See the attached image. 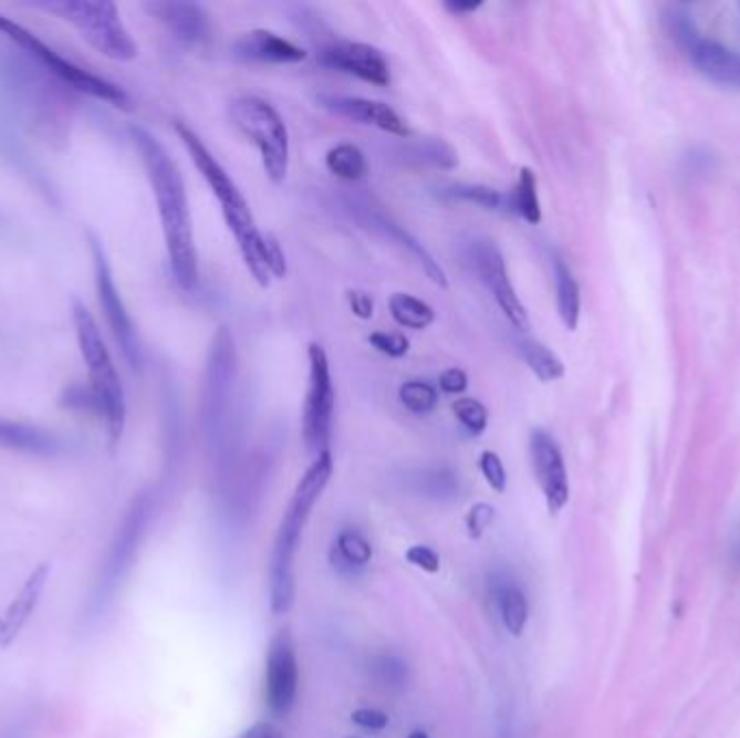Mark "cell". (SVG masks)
<instances>
[{
	"mask_svg": "<svg viewBox=\"0 0 740 738\" xmlns=\"http://www.w3.org/2000/svg\"><path fill=\"white\" fill-rule=\"evenodd\" d=\"M131 139L146 167L156 210L165 237V249L176 284L194 293L199 287L198 247L185 178L165 146L142 126H131Z\"/></svg>",
	"mask_w": 740,
	"mask_h": 738,
	"instance_id": "6da1fadb",
	"label": "cell"
},
{
	"mask_svg": "<svg viewBox=\"0 0 740 738\" xmlns=\"http://www.w3.org/2000/svg\"><path fill=\"white\" fill-rule=\"evenodd\" d=\"M174 128H176L178 139L189 152L196 169L206 180V185L210 187L212 196L217 197L226 226L239 246L251 278L262 289H269L273 278L284 280L289 273L286 253L273 235L269 232L264 235L258 228L251 206L243 196V191L239 189V185L223 169V165L212 156V152L206 148V144L199 139L198 133L191 126H187L185 122H176Z\"/></svg>",
	"mask_w": 740,
	"mask_h": 738,
	"instance_id": "7a4b0ae2",
	"label": "cell"
},
{
	"mask_svg": "<svg viewBox=\"0 0 740 738\" xmlns=\"http://www.w3.org/2000/svg\"><path fill=\"white\" fill-rule=\"evenodd\" d=\"M334 475V457L330 450L314 457L312 466L305 470L301 481L296 484L293 498L286 507L282 524L278 529L273 554H271V570H269V593H271V609L273 613H286L295 602V554L299 540L303 536L305 522L325 492L330 479Z\"/></svg>",
	"mask_w": 740,
	"mask_h": 738,
	"instance_id": "3957f363",
	"label": "cell"
},
{
	"mask_svg": "<svg viewBox=\"0 0 740 738\" xmlns=\"http://www.w3.org/2000/svg\"><path fill=\"white\" fill-rule=\"evenodd\" d=\"M72 323H74L76 345L87 366V377H90L87 386L96 401V416L104 423L111 444H117L122 440L128 416L126 393L119 371L115 366L108 346L104 343L98 321L83 301L72 303Z\"/></svg>",
	"mask_w": 740,
	"mask_h": 738,
	"instance_id": "277c9868",
	"label": "cell"
},
{
	"mask_svg": "<svg viewBox=\"0 0 740 738\" xmlns=\"http://www.w3.org/2000/svg\"><path fill=\"white\" fill-rule=\"evenodd\" d=\"M0 33L15 44L18 49L24 50L31 59H35L40 65H44L52 76H56L61 83L70 85L72 90L87 94L92 98L106 102L111 106L131 111L133 108V98L128 96L126 90H122L117 83L100 76L96 72L83 67L81 63L63 56L56 49H52L49 42H44L38 33L31 29L22 27L20 22L7 18L0 13Z\"/></svg>",
	"mask_w": 740,
	"mask_h": 738,
	"instance_id": "5b68a950",
	"label": "cell"
},
{
	"mask_svg": "<svg viewBox=\"0 0 740 738\" xmlns=\"http://www.w3.org/2000/svg\"><path fill=\"white\" fill-rule=\"evenodd\" d=\"M228 115L234 128L258 149L267 178L282 185L291 169V135L280 111L258 96H239L230 100Z\"/></svg>",
	"mask_w": 740,
	"mask_h": 738,
	"instance_id": "8992f818",
	"label": "cell"
},
{
	"mask_svg": "<svg viewBox=\"0 0 740 738\" xmlns=\"http://www.w3.org/2000/svg\"><path fill=\"white\" fill-rule=\"evenodd\" d=\"M40 9L56 15L76 29V33L111 61H133L139 46L126 29L122 13L115 2H87V0H61L46 2Z\"/></svg>",
	"mask_w": 740,
	"mask_h": 738,
	"instance_id": "52a82bcc",
	"label": "cell"
},
{
	"mask_svg": "<svg viewBox=\"0 0 740 738\" xmlns=\"http://www.w3.org/2000/svg\"><path fill=\"white\" fill-rule=\"evenodd\" d=\"M336 391L330 368L327 351L321 343L308 346V391L301 414V436L305 448L319 457L330 450L332 425H334Z\"/></svg>",
	"mask_w": 740,
	"mask_h": 738,
	"instance_id": "ba28073f",
	"label": "cell"
},
{
	"mask_svg": "<svg viewBox=\"0 0 740 738\" xmlns=\"http://www.w3.org/2000/svg\"><path fill=\"white\" fill-rule=\"evenodd\" d=\"M87 241H90V253H92V262H94V282H96V293H98V303L102 308V314L106 319V325L115 339V343L119 346L122 355L126 357L128 366L133 371H142L144 366V345L137 332V325L124 303V297L119 293L115 278H113V269L108 264L106 251L100 243L98 237L94 232H87Z\"/></svg>",
	"mask_w": 740,
	"mask_h": 738,
	"instance_id": "9c48e42d",
	"label": "cell"
},
{
	"mask_svg": "<svg viewBox=\"0 0 740 738\" xmlns=\"http://www.w3.org/2000/svg\"><path fill=\"white\" fill-rule=\"evenodd\" d=\"M466 262L470 271L477 276V280L490 291L504 319L515 330H529L531 325L529 312L513 289L504 256L500 247L496 246V241L488 237H475L466 246Z\"/></svg>",
	"mask_w": 740,
	"mask_h": 738,
	"instance_id": "30bf717a",
	"label": "cell"
},
{
	"mask_svg": "<svg viewBox=\"0 0 740 738\" xmlns=\"http://www.w3.org/2000/svg\"><path fill=\"white\" fill-rule=\"evenodd\" d=\"M296 693H299V663H296L295 643L289 631H280L269 643L267 672H264V701L273 715L286 717L295 708Z\"/></svg>",
	"mask_w": 740,
	"mask_h": 738,
	"instance_id": "8fae6325",
	"label": "cell"
},
{
	"mask_svg": "<svg viewBox=\"0 0 740 738\" xmlns=\"http://www.w3.org/2000/svg\"><path fill=\"white\" fill-rule=\"evenodd\" d=\"M319 63L338 70L348 76H355L364 83H371L375 87L390 85V65L384 52L371 44L362 42H346L338 40L319 52Z\"/></svg>",
	"mask_w": 740,
	"mask_h": 738,
	"instance_id": "7c38bea8",
	"label": "cell"
},
{
	"mask_svg": "<svg viewBox=\"0 0 740 738\" xmlns=\"http://www.w3.org/2000/svg\"><path fill=\"white\" fill-rule=\"evenodd\" d=\"M529 450H531L533 472L542 488L545 505L552 513H559L570 500V479L561 446L545 429H533Z\"/></svg>",
	"mask_w": 740,
	"mask_h": 738,
	"instance_id": "4fadbf2b",
	"label": "cell"
},
{
	"mask_svg": "<svg viewBox=\"0 0 740 738\" xmlns=\"http://www.w3.org/2000/svg\"><path fill=\"white\" fill-rule=\"evenodd\" d=\"M355 210V217L362 226L371 228L373 232L382 235L384 239H388L390 243H396L400 247L423 271L425 276L440 289L448 287V278L442 264L434 258V253L423 246L414 235H409L400 224H396L390 215H386L384 210L371 206V204H353L351 206Z\"/></svg>",
	"mask_w": 740,
	"mask_h": 738,
	"instance_id": "5bb4252c",
	"label": "cell"
},
{
	"mask_svg": "<svg viewBox=\"0 0 740 738\" xmlns=\"http://www.w3.org/2000/svg\"><path fill=\"white\" fill-rule=\"evenodd\" d=\"M148 516V498L142 496L133 502V507L128 509V513H126V518H124V522H122V527L115 536V542L111 548V557H108L106 568H104V581L100 583V597L104 593L113 591V585L124 576L126 568L131 565V561L135 557V550H137V543L144 536Z\"/></svg>",
	"mask_w": 740,
	"mask_h": 738,
	"instance_id": "9a60e30c",
	"label": "cell"
},
{
	"mask_svg": "<svg viewBox=\"0 0 740 738\" xmlns=\"http://www.w3.org/2000/svg\"><path fill=\"white\" fill-rule=\"evenodd\" d=\"M321 104L341 117L379 128L388 135H395V137L409 135L405 119L386 102L359 98V96H323Z\"/></svg>",
	"mask_w": 740,
	"mask_h": 738,
	"instance_id": "2e32d148",
	"label": "cell"
},
{
	"mask_svg": "<svg viewBox=\"0 0 740 738\" xmlns=\"http://www.w3.org/2000/svg\"><path fill=\"white\" fill-rule=\"evenodd\" d=\"M0 448L29 457H59L65 453V440L46 427L0 416Z\"/></svg>",
	"mask_w": 740,
	"mask_h": 738,
	"instance_id": "e0dca14e",
	"label": "cell"
},
{
	"mask_svg": "<svg viewBox=\"0 0 740 738\" xmlns=\"http://www.w3.org/2000/svg\"><path fill=\"white\" fill-rule=\"evenodd\" d=\"M692 65L712 83L723 87H737L740 90V52L728 49L715 40H706L695 35L691 42L685 46Z\"/></svg>",
	"mask_w": 740,
	"mask_h": 738,
	"instance_id": "ac0fdd59",
	"label": "cell"
},
{
	"mask_svg": "<svg viewBox=\"0 0 740 738\" xmlns=\"http://www.w3.org/2000/svg\"><path fill=\"white\" fill-rule=\"evenodd\" d=\"M149 13L167 27V31L185 42L201 44L210 38V18L206 9L196 2H152L146 4Z\"/></svg>",
	"mask_w": 740,
	"mask_h": 738,
	"instance_id": "d6986e66",
	"label": "cell"
},
{
	"mask_svg": "<svg viewBox=\"0 0 740 738\" xmlns=\"http://www.w3.org/2000/svg\"><path fill=\"white\" fill-rule=\"evenodd\" d=\"M234 50L241 59L247 61H258V63H299L308 56V52L293 44L291 40L267 31V29H256L241 35V40L234 44Z\"/></svg>",
	"mask_w": 740,
	"mask_h": 738,
	"instance_id": "ffe728a7",
	"label": "cell"
},
{
	"mask_svg": "<svg viewBox=\"0 0 740 738\" xmlns=\"http://www.w3.org/2000/svg\"><path fill=\"white\" fill-rule=\"evenodd\" d=\"M46 581H49V565L44 563L29 576L24 588L7 606L4 615L0 617V647L9 645L11 641L20 635V631L24 628V624L29 622V617L33 615V611H35L40 597H42Z\"/></svg>",
	"mask_w": 740,
	"mask_h": 738,
	"instance_id": "44dd1931",
	"label": "cell"
},
{
	"mask_svg": "<svg viewBox=\"0 0 740 738\" xmlns=\"http://www.w3.org/2000/svg\"><path fill=\"white\" fill-rule=\"evenodd\" d=\"M554 271V287H556V310L563 321V325L574 332L581 321V287L572 273V269L565 264L563 258L554 256L552 260Z\"/></svg>",
	"mask_w": 740,
	"mask_h": 738,
	"instance_id": "7402d4cb",
	"label": "cell"
},
{
	"mask_svg": "<svg viewBox=\"0 0 740 738\" xmlns=\"http://www.w3.org/2000/svg\"><path fill=\"white\" fill-rule=\"evenodd\" d=\"M507 206L527 224H542V201L538 191V176L531 167H522L513 191L507 196Z\"/></svg>",
	"mask_w": 740,
	"mask_h": 738,
	"instance_id": "603a6c76",
	"label": "cell"
},
{
	"mask_svg": "<svg viewBox=\"0 0 740 738\" xmlns=\"http://www.w3.org/2000/svg\"><path fill=\"white\" fill-rule=\"evenodd\" d=\"M388 308L396 325L405 330L423 332L436 323V310L427 301L409 293H395L388 301Z\"/></svg>",
	"mask_w": 740,
	"mask_h": 738,
	"instance_id": "cb8c5ba5",
	"label": "cell"
},
{
	"mask_svg": "<svg viewBox=\"0 0 740 738\" xmlns=\"http://www.w3.org/2000/svg\"><path fill=\"white\" fill-rule=\"evenodd\" d=\"M325 165L336 178L345 183H362L371 174L366 154L353 144H338L330 149L325 156Z\"/></svg>",
	"mask_w": 740,
	"mask_h": 738,
	"instance_id": "d4e9b609",
	"label": "cell"
},
{
	"mask_svg": "<svg viewBox=\"0 0 740 738\" xmlns=\"http://www.w3.org/2000/svg\"><path fill=\"white\" fill-rule=\"evenodd\" d=\"M520 353H522L527 366L533 371V375L543 384H552V382H556L565 375L563 360L540 341H533V339L520 341Z\"/></svg>",
	"mask_w": 740,
	"mask_h": 738,
	"instance_id": "484cf974",
	"label": "cell"
},
{
	"mask_svg": "<svg viewBox=\"0 0 740 738\" xmlns=\"http://www.w3.org/2000/svg\"><path fill=\"white\" fill-rule=\"evenodd\" d=\"M498 609H500V620L504 628L513 637H520L529 622V600L524 591L520 590L515 583H502L498 588Z\"/></svg>",
	"mask_w": 740,
	"mask_h": 738,
	"instance_id": "4316f807",
	"label": "cell"
},
{
	"mask_svg": "<svg viewBox=\"0 0 740 738\" xmlns=\"http://www.w3.org/2000/svg\"><path fill=\"white\" fill-rule=\"evenodd\" d=\"M371 559H373V545L362 533L348 529V531H343L338 536L334 565L341 572H345V570L346 572H353L357 568H364L366 563H371Z\"/></svg>",
	"mask_w": 740,
	"mask_h": 738,
	"instance_id": "83f0119b",
	"label": "cell"
},
{
	"mask_svg": "<svg viewBox=\"0 0 740 738\" xmlns=\"http://www.w3.org/2000/svg\"><path fill=\"white\" fill-rule=\"evenodd\" d=\"M405 158L418 165H429L438 169H452L457 165V152L442 139H423L405 148Z\"/></svg>",
	"mask_w": 740,
	"mask_h": 738,
	"instance_id": "f1b7e54d",
	"label": "cell"
},
{
	"mask_svg": "<svg viewBox=\"0 0 740 738\" xmlns=\"http://www.w3.org/2000/svg\"><path fill=\"white\" fill-rule=\"evenodd\" d=\"M398 401L405 409H409L411 414L425 416L431 414L438 407V388L431 386L429 382L423 380H409L405 384H400L398 388Z\"/></svg>",
	"mask_w": 740,
	"mask_h": 738,
	"instance_id": "f546056e",
	"label": "cell"
},
{
	"mask_svg": "<svg viewBox=\"0 0 740 738\" xmlns=\"http://www.w3.org/2000/svg\"><path fill=\"white\" fill-rule=\"evenodd\" d=\"M452 414L470 436H481L488 429L490 412L479 398H470V396L457 398L452 403Z\"/></svg>",
	"mask_w": 740,
	"mask_h": 738,
	"instance_id": "4dcf8cb0",
	"label": "cell"
},
{
	"mask_svg": "<svg viewBox=\"0 0 740 738\" xmlns=\"http://www.w3.org/2000/svg\"><path fill=\"white\" fill-rule=\"evenodd\" d=\"M416 488L418 492L436 498V500H446L452 498L457 490H459V481L455 477V472H450L448 468H431L425 470L416 477Z\"/></svg>",
	"mask_w": 740,
	"mask_h": 738,
	"instance_id": "1f68e13d",
	"label": "cell"
},
{
	"mask_svg": "<svg viewBox=\"0 0 740 738\" xmlns=\"http://www.w3.org/2000/svg\"><path fill=\"white\" fill-rule=\"evenodd\" d=\"M445 196L450 199H461L468 204H477L488 210H498L507 204V197L500 191H496L492 187H483V185H452L446 189Z\"/></svg>",
	"mask_w": 740,
	"mask_h": 738,
	"instance_id": "d6a6232c",
	"label": "cell"
},
{
	"mask_svg": "<svg viewBox=\"0 0 740 738\" xmlns=\"http://www.w3.org/2000/svg\"><path fill=\"white\" fill-rule=\"evenodd\" d=\"M373 672L377 676V680L382 685H388V687H398L405 683L407 678V667L400 658H396L393 654H382L373 661Z\"/></svg>",
	"mask_w": 740,
	"mask_h": 738,
	"instance_id": "836d02e7",
	"label": "cell"
},
{
	"mask_svg": "<svg viewBox=\"0 0 740 738\" xmlns=\"http://www.w3.org/2000/svg\"><path fill=\"white\" fill-rule=\"evenodd\" d=\"M479 468L488 481V486L496 490L498 493L504 492L507 490V470H504V464L502 459L493 453V450H486L481 453V459H479Z\"/></svg>",
	"mask_w": 740,
	"mask_h": 738,
	"instance_id": "e575fe53",
	"label": "cell"
},
{
	"mask_svg": "<svg viewBox=\"0 0 740 738\" xmlns=\"http://www.w3.org/2000/svg\"><path fill=\"white\" fill-rule=\"evenodd\" d=\"M368 343L375 346L379 353L388 355V357H405L409 353V341L403 334H395V332H373L368 336Z\"/></svg>",
	"mask_w": 740,
	"mask_h": 738,
	"instance_id": "d590c367",
	"label": "cell"
},
{
	"mask_svg": "<svg viewBox=\"0 0 740 738\" xmlns=\"http://www.w3.org/2000/svg\"><path fill=\"white\" fill-rule=\"evenodd\" d=\"M493 522V507L488 505V502H477L468 518H466V524H468V533L472 540H479Z\"/></svg>",
	"mask_w": 740,
	"mask_h": 738,
	"instance_id": "8d00e7d4",
	"label": "cell"
},
{
	"mask_svg": "<svg viewBox=\"0 0 740 738\" xmlns=\"http://www.w3.org/2000/svg\"><path fill=\"white\" fill-rule=\"evenodd\" d=\"M405 559L423 570V572H429V574H436L440 572V557L436 554V550H431L429 545H411L407 552H405Z\"/></svg>",
	"mask_w": 740,
	"mask_h": 738,
	"instance_id": "74e56055",
	"label": "cell"
},
{
	"mask_svg": "<svg viewBox=\"0 0 740 738\" xmlns=\"http://www.w3.org/2000/svg\"><path fill=\"white\" fill-rule=\"evenodd\" d=\"M351 719H353L355 726H359L364 730H373V732L375 730H384L390 724L388 715L382 713V710H377V708H357L351 715Z\"/></svg>",
	"mask_w": 740,
	"mask_h": 738,
	"instance_id": "f35d334b",
	"label": "cell"
},
{
	"mask_svg": "<svg viewBox=\"0 0 740 738\" xmlns=\"http://www.w3.org/2000/svg\"><path fill=\"white\" fill-rule=\"evenodd\" d=\"M438 386L445 394L459 396V394L468 391V373L463 368H457V366L446 368L445 373H440V377H438Z\"/></svg>",
	"mask_w": 740,
	"mask_h": 738,
	"instance_id": "ab89813d",
	"label": "cell"
},
{
	"mask_svg": "<svg viewBox=\"0 0 740 738\" xmlns=\"http://www.w3.org/2000/svg\"><path fill=\"white\" fill-rule=\"evenodd\" d=\"M346 301H348L351 312H353L357 319H362V321H371V319L375 316V299H373V295H368L366 291H357V289H353V291L346 293Z\"/></svg>",
	"mask_w": 740,
	"mask_h": 738,
	"instance_id": "60d3db41",
	"label": "cell"
},
{
	"mask_svg": "<svg viewBox=\"0 0 740 738\" xmlns=\"http://www.w3.org/2000/svg\"><path fill=\"white\" fill-rule=\"evenodd\" d=\"M483 7V2H475V0H448L445 2V9L452 15H470L477 13Z\"/></svg>",
	"mask_w": 740,
	"mask_h": 738,
	"instance_id": "b9f144b4",
	"label": "cell"
},
{
	"mask_svg": "<svg viewBox=\"0 0 740 738\" xmlns=\"http://www.w3.org/2000/svg\"><path fill=\"white\" fill-rule=\"evenodd\" d=\"M239 738H284V735L280 732V728H275L273 724H267V721H260L256 726H251L249 730H246L243 735Z\"/></svg>",
	"mask_w": 740,
	"mask_h": 738,
	"instance_id": "7bdbcfd3",
	"label": "cell"
},
{
	"mask_svg": "<svg viewBox=\"0 0 740 738\" xmlns=\"http://www.w3.org/2000/svg\"><path fill=\"white\" fill-rule=\"evenodd\" d=\"M407 738H429V737H427V735H425V732H420V730H416V732H411V735H409V737H407Z\"/></svg>",
	"mask_w": 740,
	"mask_h": 738,
	"instance_id": "ee69618b",
	"label": "cell"
},
{
	"mask_svg": "<svg viewBox=\"0 0 740 738\" xmlns=\"http://www.w3.org/2000/svg\"><path fill=\"white\" fill-rule=\"evenodd\" d=\"M348 738H359V737H348Z\"/></svg>",
	"mask_w": 740,
	"mask_h": 738,
	"instance_id": "f6af8a7d",
	"label": "cell"
}]
</instances>
